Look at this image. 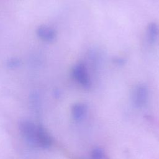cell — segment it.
<instances>
[{
	"mask_svg": "<svg viewBox=\"0 0 159 159\" xmlns=\"http://www.w3.org/2000/svg\"><path fill=\"white\" fill-rule=\"evenodd\" d=\"M87 112V107L83 103L75 104L71 108V114L73 118L76 120L83 119Z\"/></svg>",
	"mask_w": 159,
	"mask_h": 159,
	"instance_id": "5",
	"label": "cell"
},
{
	"mask_svg": "<svg viewBox=\"0 0 159 159\" xmlns=\"http://www.w3.org/2000/svg\"><path fill=\"white\" fill-rule=\"evenodd\" d=\"M37 36L43 41L52 42L57 37V32L53 28L47 25L39 26L36 31Z\"/></svg>",
	"mask_w": 159,
	"mask_h": 159,
	"instance_id": "4",
	"label": "cell"
},
{
	"mask_svg": "<svg viewBox=\"0 0 159 159\" xmlns=\"http://www.w3.org/2000/svg\"><path fill=\"white\" fill-rule=\"evenodd\" d=\"M113 62L118 65H122L123 64L125 63V60L124 58H120V57H115L113 59Z\"/></svg>",
	"mask_w": 159,
	"mask_h": 159,
	"instance_id": "9",
	"label": "cell"
},
{
	"mask_svg": "<svg viewBox=\"0 0 159 159\" xmlns=\"http://www.w3.org/2000/svg\"><path fill=\"white\" fill-rule=\"evenodd\" d=\"M19 130L25 140L35 147L47 148L52 145L50 135L40 125L25 120L19 123Z\"/></svg>",
	"mask_w": 159,
	"mask_h": 159,
	"instance_id": "1",
	"label": "cell"
},
{
	"mask_svg": "<svg viewBox=\"0 0 159 159\" xmlns=\"http://www.w3.org/2000/svg\"><path fill=\"white\" fill-rule=\"evenodd\" d=\"M91 157L92 159H109L106 152L99 148L93 149L91 153Z\"/></svg>",
	"mask_w": 159,
	"mask_h": 159,
	"instance_id": "7",
	"label": "cell"
},
{
	"mask_svg": "<svg viewBox=\"0 0 159 159\" xmlns=\"http://www.w3.org/2000/svg\"><path fill=\"white\" fill-rule=\"evenodd\" d=\"M20 65V61L17 58H11L7 61V66L11 68H15Z\"/></svg>",
	"mask_w": 159,
	"mask_h": 159,
	"instance_id": "8",
	"label": "cell"
},
{
	"mask_svg": "<svg viewBox=\"0 0 159 159\" xmlns=\"http://www.w3.org/2000/svg\"><path fill=\"white\" fill-rule=\"evenodd\" d=\"M147 32L149 41L152 43H153L158 37L159 26L155 22H151L147 26Z\"/></svg>",
	"mask_w": 159,
	"mask_h": 159,
	"instance_id": "6",
	"label": "cell"
},
{
	"mask_svg": "<svg viewBox=\"0 0 159 159\" xmlns=\"http://www.w3.org/2000/svg\"><path fill=\"white\" fill-rule=\"evenodd\" d=\"M72 74L74 78L83 88L89 89L91 86V81L89 76L85 65L83 63H79L74 66Z\"/></svg>",
	"mask_w": 159,
	"mask_h": 159,
	"instance_id": "2",
	"label": "cell"
},
{
	"mask_svg": "<svg viewBox=\"0 0 159 159\" xmlns=\"http://www.w3.org/2000/svg\"><path fill=\"white\" fill-rule=\"evenodd\" d=\"M148 95V89L145 84L137 85L134 89L132 94V100L135 106L137 107H143L147 101Z\"/></svg>",
	"mask_w": 159,
	"mask_h": 159,
	"instance_id": "3",
	"label": "cell"
}]
</instances>
